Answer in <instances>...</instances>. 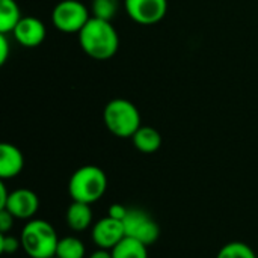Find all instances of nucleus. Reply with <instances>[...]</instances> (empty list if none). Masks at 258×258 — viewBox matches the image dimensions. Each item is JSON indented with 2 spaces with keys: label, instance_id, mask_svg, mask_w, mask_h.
Segmentation results:
<instances>
[{
  "label": "nucleus",
  "instance_id": "1",
  "mask_svg": "<svg viewBox=\"0 0 258 258\" xmlns=\"http://www.w3.org/2000/svg\"><path fill=\"white\" fill-rule=\"evenodd\" d=\"M82 50L92 59L107 60L119 47V36L110 21L91 17L85 27L79 32Z\"/></svg>",
  "mask_w": 258,
  "mask_h": 258
},
{
  "label": "nucleus",
  "instance_id": "2",
  "mask_svg": "<svg viewBox=\"0 0 258 258\" xmlns=\"http://www.w3.org/2000/svg\"><path fill=\"white\" fill-rule=\"evenodd\" d=\"M21 248L30 258H51L56 255L59 237L53 225L44 219H32L21 230Z\"/></svg>",
  "mask_w": 258,
  "mask_h": 258
},
{
  "label": "nucleus",
  "instance_id": "3",
  "mask_svg": "<svg viewBox=\"0 0 258 258\" xmlns=\"http://www.w3.org/2000/svg\"><path fill=\"white\" fill-rule=\"evenodd\" d=\"M107 189V177L104 171L94 165L79 168L70 178L68 192L73 201L94 204L103 198Z\"/></svg>",
  "mask_w": 258,
  "mask_h": 258
},
{
  "label": "nucleus",
  "instance_id": "4",
  "mask_svg": "<svg viewBox=\"0 0 258 258\" xmlns=\"http://www.w3.org/2000/svg\"><path fill=\"white\" fill-rule=\"evenodd\" d=\"M103 121L107 130L116 138H133L141 127V113L132 101L115 98L106 104Z\"/></svg>",
  "mask_w": 258,
  "mask_h": 258
},
{
  "label": "nucleus",
  "instance_id": "5",
  "mask_svg": "<svg viewBox=\"0 0 258 258\" xmlns=\"http://www.w3.org/2000/svg\"><path fill=\"white\" fill-rule=\"evenodd\" d=\"M89 18L88 8L79 0H62L51 12L53 26L63 33H79Z\"/></svg>",
  "mask_w": 258,
  "mask_h": 258
},
{
  "label": "nucleus",
  "instance_id": "6",
  "mask_svg": "<svg viewBox=\"0 0 258 258\" xmlns=\"http://www.w3.org/2000/svg\"><path fill=\"white\" fill-rule=\"evenodd\" d=\"M124 231L125 237H132L147 246L157 242L160 236L159 224L144 210L128 209V213L124 219Z\"/></svg>",
  "mask_w": 258,
  "mask_h": 258
},
{
  "label": "nucleus",
  "instance_id": "7",
  "mask_svg": "<svg viewBox=\"0 0 258 258\" xmlns=\"http://www.w3.org/2000/svg\"><path fill=\"white\" fill-rule=\"evenodd\" d=\"M127 15L138 24L151 26L163 20L168 12V0H124Z\"/></svg>",
  "mask_w": 258,
  "mask_h": 258
},
{
  "label": "nucleus",
  "instance_id": "8",
  "mask_svg": "<svg viewBox=\"0 0 258 258\" xmlns=\"http://www.w3.org/2000/svg\"><path fill=\"white\" fill-rule=\"evenodd\" d=\"M15 219H32L39 209V198L30 189H17L9 194V198L3 207Z\"/></svg>",
  "mask_w": 258,
  "mask_h": 258
},
{
  "label": "nucleus",
  "instance_id": "9",
  "mask_svg": "<svg viewBox=\"0 0 258 258\" xmlns=\"http://www.w3.org/2000/svg\"><path fill=\"white\" fill-rule=\"evenodd\" d=\"M124 237L125 231L122 221H116L106 216L92 227V240L101 249L112 251Z\"/></svg>",
  "mask_w": 258,
  "mask_h": 258
},
{
  "label": "nucleus",
  "instance_id": "10",
  "mask_svg": "<svg viewBox=\"0 0 258 258\" xmlns=\"http://www.w3.org/2000/svg\"><path fill=\"white\" fill-rule=\"evenodd\" d=\"M15 41L23 47H36L45 38V26L35 17H23L14 29Z\"/></svg>",
  "mask_w": 258,
  "mask_h": 258
},
{
  "label": "nucleus",
  "instance_id": "11",
  "mask_svg": "<svg viewBox=\"0 0 258 258\" xmlns=\"http://www.w3.org/2000/svg\"><path fill=\"white\" fill-rule=\"evenodd\" d=\"M24 168V156L23 153L12 144L0 145V178L11 180L17 177Z\"/></svg>",
  "mask_w": 258,
  "mask_h": 258
},
{
  "label": "nucleus",
  "instance_id": "12",
  "mask_svg": "<svg viewBox=\"0 0 258 258\" xmlns=\"http://www.w3.org/2000/svg\"><path fill=\"white\" fill-rule=\"evenodd\" d=\"M67 224L73 231H85L92 224V210L91 204L73 201L67 210Z\"/></svg>",
  "mask_w": 258,
  "mask_h": 258
},
{
  "label": "nucleus",
  "instance_id": "13",
  "mask_svg": "<svg viewBox=\"0 0 258 258\" xmlns=\"http://www.w3.org/2000/svg\"><path fill=\"white\" fill-rule=\"evenodd\" d=\"M132 139H133V145L144 154H153L162 147L160 133L150 125H145V127L141 125Z\"/></svg>",
  "mask_w": 258,
  "mask_h": 258
},
{
  "label": "nucleus",
  "instance_id": "14",
  "mask_svg": "<svg viewBox=\"0 0 258 258\" xmlns=\"http://www.w3.org/2000/svg\"><path fill=\"white\" fill-rule=\"evenodd\" d=\"M20 8L15 0H0V33L14 32L21 20Z\"/></svg>",
  "mask_w": 258,
  "mask_h": 258
},
{
  "label": "nucleus",
  "instance_id": "15",
  "mask_svg": "<svg viewBox=\"0 0 258 258\" xmlns=\"http://www.w3.org/2000/svg\"><path fill=\"white\" fill-rule=\"evenodd\" d=\"M110 252L113 258H148L147 245L132 237H124Z\"/></svg>",
  "mask_w": 258,
  "mask_h": 258
},
{
  "label": "nucleus",
  "instance_id": "16",
  "mask_svg": "<svg viewBox=\"0 0 258 258\" xmlns=\"http://www.w3.org/2000/svg\"><path fill=\"white\" fill-rule=\"evenodd\" d=\"M85 245L80 239L68 236L59 239L56 257L59 258H85Z\"/></svg>",
  "mask_w": 258,
  "mask_h": 258
},
{
  "label": "nucleus",
  "instance_id": "17",
  "mask_svg": "<svg viewBox=\"0 0 258 258\" xmlns=\"http://www.w3.org/2000/svg\"><path fill=\"white\" fill-rule=\"evenodd\" d=\"M216 258H258V255L243 242H230L219 249Z\"/></svg>",
  "mask_w": 258,
  "mask_h": 258
},
{
  "label": "nucleus",
  "instance_id": "18",
  "mask_svg": "<svg viewBox=\"0 0 258 258\" xmlns=\"http://www.w3.org/2000/svg\"><path fill=\"white\" fill-rule=\"evenodd\" d=\"M118 0H92V17L110 21L118 12Z\"/></svg>",
  "mask_w": 258,
  "mask_h": 258
},
{
  "label": "nucleus",
  "instance_id": "19",
  "mask_svg": "<svg viewBox=\"0 0 258 258\" xmlns=\"http://www.w3.org/2000/svg\"><path fill=\"white\" fill-rule=\"evenodd\" d=\"M21 248V239H17L9 234L0 236V251L3 254H15Z\"/></svg>",
  "mask_w": 258,
  "mask_h": 258
},
{
  "label": "nucleus",
  "instance_id": "20",
  "mask_svg": "<svg viewBox=\"0 0 258 258\" xmlns=\"http://www.w3.org/2000/svg\"><path fill=\"white\" fill-rule=\"evenodd\" d=\"M14 221H15V218L8 210L0 209V233L2 234H8L12 230Z\"/></svg>",
  "mask_w": 258,
  "mask_h": 258
},
{
  "label": "nucleus",
  "instance_id": "21",
  "mask_svg": "<svg viewBox=\"0 0 258 258\" xmlns=\"http://www.w3.org/2000/svg\"><path fill=\"white\" fill-rule=\"evenodd\" d=\"M127 213H128V209L124 207V206H121V204H112L109 207V210H107V216L109 218L116 219V221H122V222H124Z\"/></svg>",
  "mask_w": 258,
  "mask_h": 258
},
{
  "label": "nucleus",
  "instance_id": "22",
  "mask_svg": "<svg viewBox=\"0 0 258 258\" xmlns=\"http://www.w3.org/2000/svg\"><path fill=\"white\" fill-rule=\"evenodd\" d=\"M9 54V42L5 33H0V63H5Z\"/></svg>",
  "mask_w": 258,
  "mask_h": 258
},
{
  "label": "nucleus",
  "instance_id": "23",
  "mask_svg": "<svg viewBox=\"0 0 258 258\" xmlns=\"http://www.w3.org/2000/svg\"><path fill=\"white\" fill-rule=\"evenodd\" d=\"M9 194H11V192L6 190V186H5V183L2 181V183H0V209L5 207V204H6L8 198H9Z\"/></svg>",
  "mask_w": 258,
  "mask_h": 258
},
{
  "label": "nucleus",
  "instance_id": "24",
  "mask_svg": "<svg viewBox=\"0 0 258 258\" xmlns=\"http://www.w3.org/2000/svg\"><path fill=\"white\" fill-rule=\"evenodd\" d=\"M89 258H113L112 257V252L110 251H107V249H97L95 252H92L91 254V257Z\"/></svg>",
  "mask_w": 258,
  "mask_h": 258
},
{
  "label": "nucleus",
  "instance_id": "25",
  "mask_svg": "<svg viewBox=\"0 0 258 258\" xmlns=\"http://www.w3.org/2000/svg\"><path fill=\"white\" fill-rule=\"evenodd\" d=\"M51 258H59V257H56V255H54V257H51Z\"/></svg>",
  "mask_w": 258,
  "mask_h": 258
}]
</instances>
